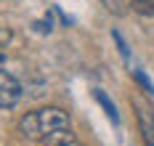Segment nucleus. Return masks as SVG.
<instances>
[{
    "label": "nucleus",
    "mask_w": 154,
    "mask_h": 146,
    "mask_svg": "<svg viewBox=\"0 0 154 146\" xmlns=\"http://www.w3.org/2000/svg\"><path fill=\"white\" fill-rule=\"evenodd\" d=\"M19 128L32 141H45L51 133H56V130H61V128H69V117L59 106H45V109L24 114L21 122H19Z\"/></svg>",
    "instance_id": "obj_1"
},
{
    "label": "nucleus",
    "mask_w": 154,
    "mask_h": 146,
    "mask_svg": "<svg viewBox=\"0 0 154 146\" xmlns=\"http://www.w3.org/2000/svg\"><path fill=\"white\" fill-rule=\"evenodd\" d=\"M21 98V82L5 69H0V109H11Z\"/></svg>",
    "instance_id": "obj_2"
},
{
    "label": "nucleus",
    "mask_w": 154,
    "mask_h": 146,
    "mask_svg": "<svg viewBox=\"0 0 154 146\" xmlns=\"http://www.w3.org/2000/svg\"><path fill=\"white\" fill-rule=\"evenodd\" d=\"M43 144H45V146H82L75 135H72V130H69V128H61V130H56V133H51Z\"/></svg>",
    "instance_id": "obj_3"
},
{
    "label": "nucleus",
    "mask_w": 154,
    "mask_h": 146,
    "mask_svg": "<svg viewBox=\"0 0 154 146\" xmlns=\"http://www.w3.org/2000/svg\"><path fill=\"white\" fill-rule=\"evenodd\" d=\"M138 128H141V135H143V144H146V146H154V125L149 122V117H146L143 109L138 112Z\"/></svg>",
    "instance_id": "obj_4"
},
{
    "label": "nucleus",
    "mask_w": 154,
    "mask_h": 146,
    "mask_svg": "<svg viewBox=\"0 0 154 146\" xmlns=\"http://www.w3.org/2000/svg\"><path fill=\"white\" fill-rule=\"evenodd\" d=\"M130 5L141 16H154V0H130Z\"/></svg>",
    "instance_id": "obj_5"
},
{
    "label": "nucleus",
    "mask_w": 154,
    "mask_h": 146,
    "mask_svg": "<svg viewBox=\"0 0 154 146\" xmlns=\"http://www.w3.org/2000/svg\"><path fill=\"white\" fill-rule=\"evenodd\" d=\"M101 3L106 5L114 16H122V14H128V5H130V0H101Z\"/></svg>",
    "instance_id": "obj_6"
},
{
    "label": "nucleus",
    "mask_w": 154,
    "mask_h": 146,
    "mask_svg": "<svg viewBox=\"0 0 154 146\" xmlns=\"http://www.w3.org/2000/svg\"><path fill=\"white\" fill-rule=\"evenodd\" d=\"M96 101H98V104L106 109V114L112 117V120H114V122H117V112H114V104H112V101L106 98V93H104V90H96Z\"/></svg>",
    "instance_id": "obj_7"
},
{
    "label": "nucleus",
    "mask_w": 154,
    "mask_h": 146,
    "mask_svg": "<svg viewBox=\"0 0 154 146\" xmlns=\"http://www.w3.org/2000/svg\"><path fill=\"white\" fill-rule=\"evenodd\" d=\"M133 77H136V80L141 82V88H143V90H146L149 96H154V85H152V82H149V80H146V75H143L141 69H133Z\"/></svg>",
    "instance_id": "obj_8"
},
{
    "label": "nucleus",
    "mask_w": 154,
    "mask_h": 146,
    "mask_svg": "<svg viewBox=\"0 0 154 146\" xmlns=\"http://www.w3.org/2000/svg\"><path fill=\"white\" fill-rule=\"evenodd\" d=\"M8 40H11V29H5V27H0V48H3V45H5Z\"/></svg>",
    "instance_id": "obj_9"
}]
</instances>
